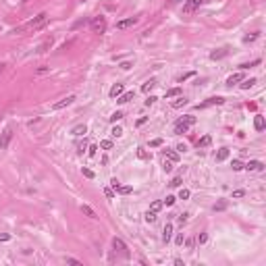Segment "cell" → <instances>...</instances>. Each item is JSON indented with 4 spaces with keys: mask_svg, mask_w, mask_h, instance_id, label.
<instances>
[{
    "mask_svg": "<svg viewBox=\"0 0 266 266\" xmlns=\"http://www.w3.org/2000/svg\"><path fill=\"white\" fill-rule=\"evenodd\" d=\"M191 125H196V116L193 115L183 116V119H179V121L175 123V133H179V135H181V133H187Z\"/></svg>",
    "mask_w": 266,
    "mask_h": 266,
    "instance_id": "6da1fadb",
    "label": "cell"
},
{
    "mask_svg": "<svg viewBox=\"0 0 266 266\" xmlns=\"http://www.w3.org/2000/svg\"><path fill=\"white\" fill-rule=\"evenodd\" d=\"M90 27H92L94 34H104L106 31V19L104 17H94L90 21Z\"/></svg>",
    "mask_w": 266,
    "mask_h": 266,
    "instance_id": "7a4b0ae2",
    "label": "cell"
},
{
    "mask_svg": "<svg viewBox=\"0 0 266 266\" xmlns=\"http://www.w3.org/2000/svg\"><path fill=\"white\" fill-rule=\"evenodd\" d=\"M46 21H48V15H46V12H40L37 17H34L29 23L25 25V29H40V27L46 23Z\"/></svg>",
    "mask_w": 266,
    "mask_h": 266,
    "instance_id": "3957f363",
    "label": "cell"
},
{
    "mask_svg": "<svg viewBox=\"0 0 266 266\" xmlns=\"http://www.w3.org/2000/svg\"><path fill=\"white\" fill-rule=\"evenodd\" d=\"M77 98L75 96H67V98H62V100H58V102H54L52 104V110H62V108H67V106H71L73 102H75Z\"/></svg>",
    "mask_w": 266,
    "mask_h": 266,
    "instance_id": "277c9868",
    "label": "cell"
},
{
    "mask_svg": "<svg viewBox=\"0 0 266 266\" xmlns=\"http://www.w3.org/2000/svg\"><path fill=\"white\" fill-rule=\"evenodd\" d=\"M11 139H12V129H4V133L0 137V150H6L9 144H11Z\"/></svg>",
    "mask_w": 266,
    "mask_h": 266,
    "instance_id": "5b68a950",
    "label": "cell"
},
{
    "mask_svg": "<svg viewBox=\"0 0 266 266\" xmlns=\"http://www.w3.org/2000/svg\"><path fill=\"white\" fill-rule=\"evenodd\" d=\"M137 23V19L135 17H129V19H121V21H116V29H127L131 25Z\"/></svg>",
    "mask_w": 266,
    "mask_h": 266,
    "instance_id": "8992f818",
    "label": "cell"
},
{
    "mask_svg": "<svg viewBox=\"0 0 266 266\" xmlns=\"http://www.w3.org/2000/svg\"><path fill=\"white\" fill-rule=\"evenodd\" d=\"M202 2H204V0H187L185 6H183V11H185V12H193L196 9H200Z\"/></svg>",
    "mask_w": 266,
    "mask_h": 266,
    "instance_id": "52a82bcc",
    "label": "cell"
},
{
    "mask_svg": "<svg viewBox=\"0 0 266 266\" xmlns=\"http://www.w3.org/2000/svg\"><path fill=\"white\" fill-rule=\"evenodd\" d=\"M222 102H225V98H220V96H214V98H210V100H206V102L197 104V108H208V106H212V104H222Z\"/></svg>",
    "mask_w": 266,
    "mask_h": 266,
    "instance_id": "ba28073f",
    "label": "cell"
},
{
    "mask_svg": "<svg viewBox=\"0 0 266 266\" xmlns=\"http://www.w3.org/2000/svg\"><path fill=\"white\" fill-rule=\"evenodd\" d=\"M243 168H247V171H262L264 164H262L260 160H250L247 164H243Z\"/></svg>",
    "mask_w": 266,
    "mask_h": 266,
    "instance_id": "9c48e42d",
    "label": "cell"
},
{
    "mask_svg": "<svg viewBox=\"0 0 266 266\" xmlns=\"http://www.w3.org/2000/svg\"><path fill=\"white\" fill-rule=\"evenodd\" d=\"M171 237H173V225L166 222V227H164V231H162V241L168 243V241H171Z\"/></svg>",
    "mask_w": 266,
    "mask_h": 266,
    "instance_id": "30bf717a",
    "label": "cell"
},
{
    "mask_svg": "<svg viewBox=\"0 0 266 266\" xmlns=\"http://www.w3.org/2000/svg\"><path fill=\"white\" fill-rule=\"evenodd\" d=\"M264 127H266L264 116H262V115H256L254 116V129H256V131H264Z\"/></svg>",
    "mask_w": 266,
    "mask_h": 266,
    "instance_id": "8fae6325",
    "label": "cell"
},
{
    "mask_svg": "<svg viewBox=\"0 0 266 266\" xmlns=\"http://www.w3.org/2000/svg\"><path fill=\"white\" fill-rule=\"evenodd\" d=\"M133 96H135L133 92H123L119 98H116V102H119V104H127L129 100H133Z\"/></svg>",
    "mask_w": 266,
    "mask_h": 266,
    "instance_id": "7c38bea8",
    "label": "cell"
},
{
    "mask_svg": "<svg viewBox=\"0 0 266 266\" xmlns=\"http://www.w3.org/2000/svg\"><path fill=\"white\" fill-rule=\"evenodd\" d=\"M243 79H245V77H243V73H235V75H231V77L227 79V85H229V87H233L235 83H239V81H243Z\"/></svg>",
    "mask_w": 266,
    "mask_h": 266,
    "instance_id": "4fadbf2b",
    "label": "cell"
},
{
    "mask_svg": "<svg viewBox=\"0 0 266 266\" xmlns=\"http://www.w3.org/2000/svg\"><path fill=\"white\" fill-rule=\"evenodd\" d=\"M71 133H73L75 137H81V135L87 133V127H85V125H75V127L71 129Z\"/></svg>",
    "mask_w": 266,
    "mask_h": 266,
    "instance_id": "5bb4252c",
    "label": "cell"
},
{
    "mask_svg": "<svg viewBox=\"0 0 266 266\" xmlns=\"http://www.w3.org/2000/svg\"><path fill=\"white\" fill-rule=\"evenodd\" d=\"M112 247L119 250V252H125V250H127V245H125V241H123L121 237H115V239H112Z\"/></svg>",
    "mask_w": 266,
    "mask_h": 266,
    "instance_id": "9a60e30c",
    "label": "cell"
},
{
    "mask_svg": "<svg viewBox=\"0 0 266 266\" xmlns=\"http://www.w3.org/2000/svg\"><path fill=\"white\" fill-rule=\"evenodd\" d=\"M81 212H83L85 216H90V218H98V214L94 212V208H92V206H87V204H83V206H81Z\"/></svg>",
    "mask_w": 266,
    "mask_h": 266,
    "instance_id": "2e32d148",
    "label": "cell"
},
{
    "mask_svg": "<svg viewBox=\"0 0 266 266\" xmlns=\"http://www.w3.org/2000/svg\"><path fill=\"white\" fill-rule=\"evenodd\" d=\"M133 191V187H129V185H119L115 189V193H119V196H129Z\"/></svg>",
    "mask_w": 266,
    "mask_h": 266,
    "instance_id": "e0dca14e",
    "label": "cell"
},
{
    "mask_svg": "<svg viewBox=\"0 0 266 266\" xmlns=\"http://www.w3.org/2000/svg\"><path fill=\"white\" fill-rule=\"evenodd\" d=\"M154 87H156V79H150V81H146V83H144V85H141V92H152V90H154Z\"/></svg>",
    "mask_w": 266,
    "mask_h": 266,
    "instance_id": "ac0fdd59",
    "label": "cell"
},
{
    "mask_svg": "<svg viewBox=\"0 0 266 266\" xmlns=\"http://www.w3.org/2000/svg\"><path fill=\"white\" fill-rule=\"evenodd\" d=\"M123 94V83H116V85H112V90H110V96L112 98H119Z\"/></svg>",
    "mask_w": 266,
    "mask_h": 266,
    "instance_id": "d6986e66",
    "label": "cell"
},
{
    "mask_svg": "<svg viewBox=\"0 0 266 266\" xmlns=\"http://www.w3.org/2000/svg\"><path fill=\"white\" fill-rule=\"evenodd\" d=\"M227 158H229V148H220L218 154H216V160L222 162V160H227Z\"/></svg>",
    "mask_w": 266,
    "mask_h": 266,
    "instance_id": "ffe728a7",
    "label": "cell"
},
{
    "mask_svg": "<svg viewBox=\"0 0 266 266\" xmlns=\"http://www.w3.org/2000/svg\"><path fill=\"white\" fill-rule=\"evenodd\" d=\"M164 156H166L171 162H179V154H177L175 150H164Z\"/></svg>",
    "mask_w": 266,
    "mask_h": 266,
    "instance_id": "44dd1931",
    "label": "cell"
},
{
    "mask_svg": "<svg viewBox=\"0 0 266 266\" xmlns=\"http://www.w3.org/2000/svg\"><path fill=\"white\" fill-rule=\"evenodd\" d=\"M210 141H212V137H210V135H204L202 139H197V148H206V146H210Z\"/></svg>",
    "mask_w": 266,
    "mask_h": 266,
    "instance_id": "7402d4cb",
    "label": "cell"
},
{
    "mask_svg": "<svg viewBox=\"0 0 266 266\" xmlns=\"http://www.w3.org/2000/svg\"><path fill=\"white\" fill-rule=\"evenodd\" d=\"M225 54H227V50H214V52L210 54V58H212V60H218V58H222Z\"/></svg>",
    "mask_w": 266,
    "mask_h": 266,
    "instance_id": "603a6c76",
    "label": "cell"
},
{
    "mask_svg": "<svg viewBox=\"0 0 266 266\" xmlns=\"http://www.w3.org/2000/svg\"><path fill=\"white\" fill-rule=\"evenodd\" d=\"M100 148H102V150H112V139H102V141H100Z\"/></svg>",
    "mask_w": 266,
    "mask_h": 266,
    "instance_id": "cb8c5ba5",
    "label": "cell"
},
{
    "mask_svg": "<svg viewBox=\"0 0 266 266\" xmlns=\"http://www.w3.org/2000/svg\"><path fill=\"white\" fill-rule=\"evenodd\" d=\"M137 158H141V160H150V154L144 150V148H137Z\"/></svg>",
    "mask_w": 266,
    "mask_h": 266,
    "instance_id": "d4e9b609",
    "label": "cell"
},
{
    "mask_svg": "<svg viewBox=\"0 0 266 266\" xmlns=\"http://www.w3.org/2000/svg\"><path fill=\"white\" fill-rule=\"evenodd\" d=\"M50 46H52V37H48L46 42H44L42 46L37 48V52H46V50H48V48H50Z\"/></svg>",
    "mask_w": 266,
    "mask_h": 266,
    "instance_id": "484cf974",
    "label": "cell"
},
{
    "mask_svg": "<svg viewBox=\"0 0 266 266\" xmlns=\"http://www.w3.org/2000/svg\"><path fill=\"white\" fill-rule=\"evenodd\" d=\"M254 83H256V79H254V77H252V79H243V83H241V90H250V87H252Z\"/></svg>",
    "mask_w": 266,
    "mask_h": 266,
    "instance_id": "4316f807",
    "label": "cell"
},
{
    "mask_svg": "<svg viewBox=\"0 0 266 266\" xmlns=\"http://www.w3.org/2000/svg\"><path fill=\"white\" fill-rule=\"evenodd\" d=\"M185 104H187V100H185V98H179V100L171 102V106H173V108H181V106H185Z\"/></svg>",
    "mask_w": 266,
    "mask_h": 266,
    "instance_id": "83f0119b",
    "label": "cell"
},
{
    "mask_svg": "<svg viewBox=\"0 0 266 266\" xmlns=\"http://www.w3.org/2000/svg\"><path fill=\"white\" fill-rule=\"evenodd\" d=\"M179 94H181V87H173V90L166 92V98H175V96H179Z\"/></svg>",
    "mask_w": 266,
    "mask_h": 266,
    "instance_id": "f1b7e54d",
    "label": "cell"
},
{
    "mask_svg": "<svg viewBox=\"0 0 266 266\" xmlns=\"http://www.w3.org/2000/svg\"><path fill=\"white\" fill-rule=\"evenodd\" d=\"M258 31H256V34H252V35H245V37H243V42H245V44H250V42H256V40H258Z\"/></svg>",
    "mask_w": 266,
    "mask_h": 266,
    "instance_id": "f546056e",
    "label": "cell"
},
{
    "mask_svg": "<svg viewBox=\"0 0 266 266\" xmlns=\"http://www.w3.org/2000/svg\"><path fill=\"white\" fill-rule=\"evenodd\" d=\"M231 168H233V171H241V168H243V162L241 160H233L231 162Z\"/></svg>",
    "mask_w": 266,
    "mask_h": 266,
    "instance_id": "4dcf8cb0",
    "label": "cell"
},
{
    "mask_svg": "<svg viewBox=\"0 0 266 266\" xmlns=\"http://www.w3.org/2000/svg\"><path fill=\"white\" fill-rule=\"evenodd\" d=\"M146 220H148V222H154V220H156V212H154V210H148V212H146Z\"/></svg>",
    "mask_w": 266,
    "mask_h": 266,
    "instance_id": "1f68e13d",
    "label": "cell"
},
{
    "mask_svg": "<svg viewBox=\"0 0 266 266\" xmlns=\"http://www.w3.org/2000/svg\"><path fill=\"white\" fill-rule=\"evenodd\" d=\"M206 241H208V233H202V235L196 239V243H200V245H204Z\"/></svg>",
    "mask_w": 266,
    "mask_h": 266,
    "instance_id": "d6a6232c",
    "label": "cell"
},
{
    "mask_svg": "<svg viewBox=\"0 0 266 266\" xmlns=\"http://www.w3.org/2000/svg\"><path fill=\"white\" fill-rule=\"evenodd\" d=\"M175 202H177V197H175V196H166V200H164L162 204H164V206H173Z\"/></svg>",
    "mask_w": 266,
    "mask_h": 266,
    "instance_id": "836d02e7",
    "label": "cell"
},
{
    "mask_svg": "<svg viewBox=\"0 0 266 266\" xmlns=\"http://www.w3.org/2000/svg\"><path fill=\"white\" fill-rule=\"evenodd\" d=\"M183 243H185V247H187V250H191V247L196 245V237H189V239H185Z\"/></svg>",
    "mask_w": 266,
    "mask_h": 266,
    "instance_id": "e575fe53",
    "label": "cell"
},
{
    "mask_svg": "<svg viewBox=\"0 0 266 266\" xmlns=\"http://www.w3.org/2000/svg\"><path fill=\"white\" fill-rule=\"evenodd\" d=\"M110 135H112V137H121V135H123V129H121V127H115L112 131H110Z\"/></svg>",
    "mask_w": 266,
    "mask_h": 266,
    "instance_id": "d590c367",
    "label": "cell"
},
{
    "mask_svg": "<svg viewBox=\"0 0 266 266\" xmlns=\"http://www.w3.org/2000/svg\"><path fill=\"white\" fill-rule=\"evenodd\" d=\"M65 262H67V264H73V266H81V262L77 258H65Z\"/></svg>",
    "mask_w": 266,
    "mask_h": 266,
    "instance_id": "8d00e7d4",
    "label": "cell"
},
{
    "mask_svg": "<svg viewBox=\"0 0 266 266\" xmlns=\"http://www.w3.org/2000/svg\"><path fill=\"white\" fill-rule=\"evenodd\" d=\"M121 119H123V112H119V110H116L115 115L110 116V123H116V121H121Z\"/></svg>",
    "mask_w": 266,
    "mask_h": 266,
    "instance_id": "74e56055",
    "label": "cell"
},
{
    "mask_svg": "<svg viewBox=\"0 0 266 266\" xmlns=\"http://www.w3.org/2000/svg\"><path fill=\"white\" fill-rule=\"evenodd\" d=\"M162 208V202H158V200H156V202H152V206H150V210H154V212H158V210Z\"/></svg>",
    "mask_w": 266,
    "mask_h": 266,
    "instance_id": "f35d334b",
    "label": "cell"
},
{
    "mask_svg": "<svg viewBox=\"0 0 266 266\" xmlns=\"http://www.w3.org/2000/svg\"><path fill=\"white\" fill-rule=\"evenodd\" d=\"M227 208V202H218V204H214V212H220V210Z\"/></svg>",
    "mask_w": 266,
    "mask_h": 266,
    "instance_id": "ab89813d",
    "label": "cell"
},
{
    "mask_svg": "<svg viewBox=\"0 0 266 266\" xmlns=\"http://www.w3.org/2000/svg\"><path fill=\"white\" fill-rule=\"evenodd\" d=\"M162 168H164L166 173H171V171H173V162H171V160H164V164H162Z\"/></svg>",
    "mask_w": 266,
    "mask_h": 266,
    "instance_id": "60d3db41",
    "label": "cell"
},
{
    "mask_svg": "<svg viewBox=\"0 0 266 266\" xmlns=\"http://www.w3.org/2000/svg\"><path fill=\"white\" fill-rule=\"evenodd\" d=\"M104 196L106 197H115V189H112V187H104Z\"/></svg>",
    "mask_w": 266,
    "mask_h": 266,
    "instance_id": "b9f144b4",
    "label": "cell"
},
{
    "mask_svg": "<svg viewBox=\"0 0 266 266\" xmlns=\"http://www.w3.org/2000/svg\"><path fill=\"white\" fill-rule=\"evenodd\" d=\"M81 173H83V177H87V179H94V177H96V175H94V171H90V168H83Z\"/></svg>",
    "mask_w": 266,
    "mask_h": 266,
    "instance_id": "7bdbcfd3",
    "label": "cell"
},
{
    "mask_svg": "<svg viewBox=\"0 0 266 266\" xmlns=\"http://www.w3.org/2000/svg\"><path fill=\"white\" fill-rule=\"evenodd\" d=\"M243 196H245L243 189H235V191H233V197H235V200H239V197H243Z\"/></svg>",
    "mask_w": 266,
    "mask_h": 266,
    "instance_id": "ee69618b",
    "label": "cell"
},
{
    "mask_svg": "<svg viewBox=\"0 0 266 266\" xmlns=\"http://www.w3.org/2000/svg\"><path fill=\"white\" fill-rule=\"evenodd\" d=\"M189 196H191V193H189V189H181V191H179V197H181V200H187Z\"/></svg>",
    "mask_w": 266,
    "mask_h": 266,
    "instance_id": "f6af8a7d",
    "label": "cell"
},
{
    "mask_svg": "<svg viewBox=\"0 0 266 266\" xmlns=\"http://www.w3.org/2000/svg\"><path fill=\"white\" fill-rule=\"evenodd\" d=\"M187 218H189V214H187V212H183V214H179V216H177V220H179L181 225H183V222H187Z\"/></svg>",
    "mask_w": 266,
    "mask_h": 266,
    "instance_id": "bcb514c9",
    "label": "cell"
},
{
    "mask_svg": "<svg viewBox=\"0 0 266 266\" xmlns=\"http://www.w3.org/2000/svg\"><path fill=\"white\" fill-rule=\"evenodd\" d=\"M158 146H162V139L158 137V139H152L150 141V148H158Z\"/></svg>",
    "mask_w": 266,
    "mask_h": 266,
    "instance_id": "7dc6e473",
    "label": "cell"
},
{
    "mask_svg": "<svg viewBox=\"0 0 266 266\" xmlns=\"http://www.w3.org/2000/svg\"><path fill=\"white\" fill-rule=\"evenodd\" d=\"M85 150H87V144H85V141H83V144H77V152H79V154H83Z\"/></svg>",
    "mask_w": 266,
    "mask_h": 266,
    "instance_id": "c3c4849f",
    "label": "cell"
},
{
    "mask_svg": "<svg viewBox=\"0 0 266 266\" xmlns=\"http://www.w3.org/2000/svg\"><path fill=\"white\" fill-rule=\"evenodd\" d=\"M193 75H196L193 71H191V73H185V75H181V77H179V81L183 83V81H185V79H189V77H193Z\"/></svg>",
    "mask_w": 266,
    "mask_h": 266,
    "instance_id": "681fc988",
    "label": "cell"
},
{
    "mask_svg": "<svg viewBox=\"0 0 266 266\" xmlns=\"http://www.w3.org/2000/svg\"><path fill=\"white\" fill-rule=\"evenodd\" d=\"M131 67H133V65H131L129 60H125V62H121V69H123V71H129Z\"/></svg>",
    "mask_w": 266,
    "mask_h": 266,
    "instance_id": "f907efd6",
    "label": "cell"
},
{
    "mask_svg": "<svg viewBox=\"0 0 266 266\" xmlns=\"http://www.w3.org/2000/svg\"><path fill=\"white\" fill-rule=\"evenodd\" d=\"M179 185H181V177H175L171 181V187H179Z\"/></svg>",
    "mask_w": 266,
    "mask_h": 266,
    "instance_id": "816d5d0a",
    "label": "cell"
},
{
    "mask_svg": "<svg viewBox=\"0 0 266 266\" xmlns=\"http://www.w3.org/2000/svg\"><path fill=\"white\" fill-rule=\"evenodd\" d=\"M183 241H185L183 235H177V237H175V243H177V245H183Z\"/></svg>",
    "mask_w": 266,
    "mask_h": 266,
    "instance_id": "f5cc1de1",
    "label": "cell"
},
{
    "mask_svg": "<svg viewBox=\"0 0 266 266\" xmlns=\"http://www.w3.org/2000/svg\"><path fill=\"white\" fill-rule=\"evenodd\" d=\"M156 100H158V98H156V96H150V98H148V100H146V106H152V104H154V102H156Z\"/></svg>",
    "mask_w": 266,
    "mask_h": 266,
    "instance_id": "db71d44e",
    "label": "cell"
},
{
    "mask_svg": "<svg viewBox=\"0 0 266 266\" xmlns=\"http://www.w3.org/2000/svg\"><path fill=\"white\" fill-rule=\"evenodd\" d=\"M96 150H98V146H90V148H87V154H90V156H96Z\"/></svg>",
    "mask_w": 266,
    "mask_h": 266,
    "instance_id": "11a10c76",
    "label": "cell"
},
{
    "mask_svg": "<svg viewBox=\"0 0 266 266\" xmlns=\"http://www.w3.org/2000/svg\"><path fill=\"white\" fill-rule=\"evenodd\" d=\"M121 185V183H119V181H116V179H110V187H112V189H116V187Z\"/></svg>",
    "mask_w": 266,
    "mask_h": 266,
    "instance_id": "9f6ffc18",
    "label": "cell"
},
{
    "mask_svg": "<svg viewBox=\"0 0 266 266\" xmlns=\"http://www.w3.org/2000/svg\"><path fill=\"white\" fill-rule=\"evenodd\" d=\"M9 239H11V235H6V233L0 235V241H9Z\"/></svg>",
    "mask_w": 266,
    "mask_h": 266,
    "instance_id": "6f0895ef",
    "label": "cell"
},
{
    "mask_svg": "<svg viewBox=\"0 0 266 266\" xmlns=\"http://www.w3.org/2000/svg\"><path fill=\"white\" fill-rule=\"evenodd\" d=\"M177 150H179V152H185V150H187L185 144H179V146H177Z\"/></svg>",
    "mask_w": 266,
    "mask_h": 266,
    "instance_id": "680465c9",
    "label": "cell"
},
{
    "mask_svg": "<svg viewBox=\"0 0 266 266\" xmlns=\"http://www.w3.org/2000/svg\"><path fill=\"white\" fill-rule=\"evenodd\" d=\"M2 69H4V65H0V73H2Z\"/></svg>",
    "mask_w": 266,
    "mask_h": 266,
    "instance_id": "91938a15",
    "label": "cell"
},
{
    "mask_svg": "<svg viewBox=\"0 0 266 266\" xmlns=\"http://www.w3.org/2000/svg\"><path fill=\"white\" fill-rule=\"evenodd\" d=\"M171 2H181V0H171Z\"/></svg>",
    "mask_w": 266,
    "mask_h": 266,
    "instance_id": "94428289",
    "label": "cell"
},
{
    "mask_svg": "<svg viewBox=\"0 0 266 266\" xmlns=\"http://www.w3.org/2000/svg\"><path fill=\"white\" fill-rule=\"evenodd\" d=\"M0 121H2V115H0Z\"/></svg>",
    "mask_w": 266,
    "mask_h": 266,
    "instance_id": "6125c7cd",
    "label": "cell"
},
{
    "mask_svg": "<svg viewBox=\"0 0 266 266\" xmlns=\"http://www.w3.org/2000/svg\"><path fill=\"white\" fill-rule=\"evenodd\" d=\"M25 2H27V0H25Z\"/></svg>",
    "mask_w": 266,
    "mask_h": 266,
    "instance_id": "be15d7a7",
    "label": "cell"
}]
</instances>
